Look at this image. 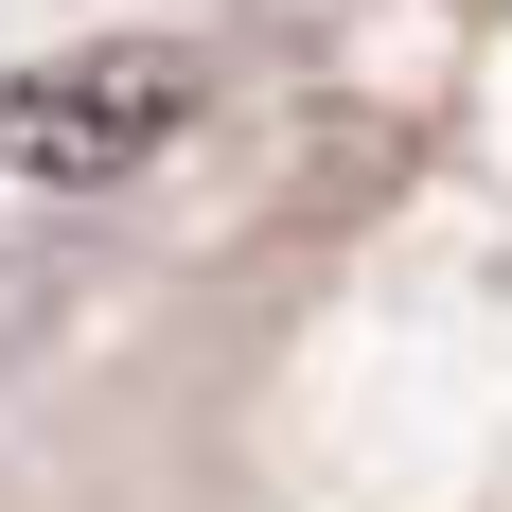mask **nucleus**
I'll return each instance as SVG.
<instances>
[{
  "instance_id": "f257e3e1",
  "label": "nucleus",
  "mask_w": 512,
  "mask_h": 512,
  "mask_svg": "<svg viewBox=\"0 0 512 512\" xmlns=\"http://www.w3.org/2000/svg\"><path fill=\"white\" fill-rule=\"evenodd\" d=\"M212 71L177 36H89V53H36L0 71V195H124L159 142H195Z\"/></svg>"
}]
</instances>
